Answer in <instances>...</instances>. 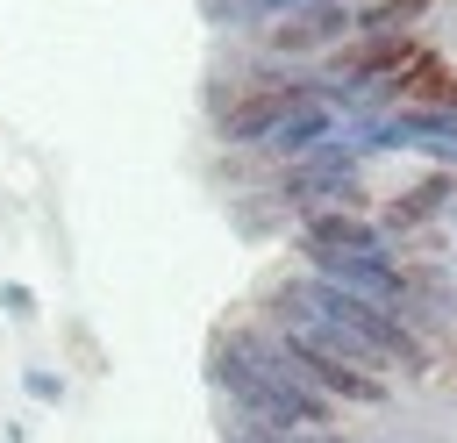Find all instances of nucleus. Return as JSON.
Returning a JSON list of instances; mask_svg holds the SVG:
<instances>
[{
	"label": "nucleus",
	"mask_w": 457,
	"mask_h": 443,
	"mask_svg": "<svg viewBox=\"0 0 457 443\" xmlns=\"http://www.w3.org/2000/svg\"><path fill=\"white\" fill-rule=\"evenodd\" d=\"M414 57H421L414 36H357L350 50L328 57V71H336V79H400Z\"/></svg>",
	"instance_id": "20e7f679"
},
{
	"label": "nucleus",
	"mask_w": 457,
	"mask_h": 443,
	"mask_svg": "<svg viewBox=\"0 0 457 443\" xmlns=\"http://www.w3.org/2000/svg\"><path fill=\"white\" fill-rule=\"evenodd\" d=\"M0 300H7V314H14V322H36V314H43V307H36V293H29L21 279H7V286H0Z\"/></svg>",
	"instance_id": "1a4fd4ad"
},
{
	"label": "nucleus",
	"mask_w": 457,
	"mask_h": 443,
	"mask_svg": "<svg viewBox=\"0 0 457 443\" xmlns=\"http://www.w3.org/2000/svg\"><path fill=\"white\" fill-rule=\"evenodd\" d=\"M29 393H36V400H64V379H50L43 364H29Z\"/></svg>",
	"instance_id": "9d476101"
},
{
	"label": "nucleus",
	"mask_w": 457,
	"mask_h": 443,
	"mask_svg": "<svg viewBox=\"0 0 457 443\" xmlns=\"http://www.w3.org/2000/svg\"><path fill=\"white\" fill-rule=\"evenodd\" d=\"M428 7L436 0H371V7H350V21H357V36H407Z\"/></svg>",
	"instance_id": "6e6552de"
},
{
	"label": "nucleus",
	"mask_w": 457,
	"mask_h": 443,
	"mask_svg": "<svg viewBox=\"0 0 457 443\" xmlns=\"http://www.w3.org/2000/svg\"><path fill=\"white\" fill-rule=\"evenodd\" d=\"M307 250L321 264H350V257H378V229L350 207H328V214H307Z\"/></svg>",
	"instance_id": "7ed1b4c3"
},
{
	"label": "nucleus",
	"mask_w": 457,
	"mask_h": 443,
	"mask_svg": "<svg viewBox=\"0 0 457 443\" xmlns=\"http://www.w3.org/2000/svg\"><path fill=\"white\" fill-rule=\"evenodd\" d=\"M357 21H350V7L343 0H314V7H300V14H286L278 29H264V50L271 57H307V50H343V36H350Z\"/></svg>",
	"instance_id": "f03ea898"
},
{
	"label": "nucleus",
	"mask_w": 457,
	"mask_h": 443,
	"mask_svg": "<svg viewBox=\"0 0 457 443\" xmlns=\"http://www.w3.org/2000/svg\"><path fill=\"white\" fill-rule=\"evenodd\" d=\"M450 193H457V179H450V171H428V179H421L407 200H393V207H386V229H393V236L421 229L428 214H443V200H450Z\"/></svg>",
	"instance_id": "0eeeda50"
},
{
	"label": "nucleus",
	"mask_w": 457,
	"mask_h": 443,
	"mask_svg": "<svg viewBox=\"0 0 457 443\" xmlns=\"http://www.w3.org/2000/svg\"><path fill=\"white\" fill-rule=\"evenodd\" d=\"M393 93H400L414 114H457V64H443V57H414V64L393 79Z\"/></svg>",
	"instance_id": "423d86ee"
},
{
	"label": "nucleus",
	"mask_w": 457,
	"mask_h": 443,
	"mask_svg": "<svg viewBox=\"0 0 457 443\" xmlns=\"http://www.w3.org/2000/svg\"><path fill=\"white\" fill-rule=\"evenodd\" d=\"M293 357H300V372L314 379V386H328V393H343V400H364V407H378L393 386H386V372H364V364H343V357H328V350H307V343H286Z\"/></svg>",
	"instance_id": "39448f33"
},
{
	"label": "nucleus",
	"mask_w": 457,
	"mask_h": 443,
	"mask_svg": "<svg viewBox=\"0 0 457 443\" xmlns=\"http://www.w3.org/2000/svg\"><path fill=\"white\" fill-rule=\"evenodd\" d=\"M300 107H314V86L307 79H243V86L214 93V136L221 143H257L278 121H293Z\"/></svg>",
	"instance_id": "f257e3e1"
}]
</instances>
